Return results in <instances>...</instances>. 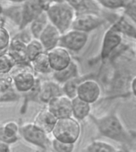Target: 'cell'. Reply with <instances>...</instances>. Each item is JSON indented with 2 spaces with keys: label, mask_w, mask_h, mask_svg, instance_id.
<instances>
[{
  "label": "cell",
  "mask_w": 136,
  "mask_h": 152,
  "mask_svg": "<svg viewBox=\"0 0 136 152\" xmlns=\"http://www.w3.org/2000/svg\"><path fill=\"white\" fill-rule=\"evenodd\" d=\"M125 7H126V14L136 24V2L135 1L127 2V4Z\"/></svg>",
  "instance_id": "36"
},
{
  "label": "cell",
  "mask_w": 136,
  "mask_h": 152,
  "mask_svg": "<svg viewBox=\"0 0 136 152\" xmlns=\"http://www.w3.org/2000/svg\"><path fill=\"white\" fill-rule=\"evenodd\" d=\"M81 80L78 78V76L76 78H73L70 80L67 81L66 83L62 84V92L63 94L66 95L71 99L76 97V92H77V87Z\"/></svg>",
  "instance_id": "26"
},
{
  "label": "cell",
  "mask_w": 136,
  "mask_h": 152,
  "mask_svg": "<svg viewBox=\"0 0 136 152\" xmlns=\"http://www.w3.org/2000/svg\"><path fill=\"white\" fill-rule=\"evenodd\" d=\"M1 126L2 132L8 138L11 144L16 142L18 140L20 135V126L15 121H8L3 123Z\"/></svg>",
  "instance_id": "21"
},
{
  "label": "cell",
  "mask_w": 136,
  "mask_h": 152,
  "mask_svg": "<svg viewBox=\"0 0 136 152\" xmlns=\"http://www.w3.org/2000/svg\"><path fill=\"white\" fill-rule=\"evenodd\" d=\"M41 152H54V151H50V150H42V151Z\"/></svg>",
  "instance_id": "41"
},
{
  "label": "cell",
  "mask_w": 136,
  "mask_h": 152,
  "mask_svg": "<svg viewBox=\"0 0 136 152\" xmlns=\"http://www.w3.org/2000/svg\"><path fill=\"white\" fill-rule=\"evenodd\" d=\"M61 33L51 23H49L41 33L38 40L41 43L45 52L54 48L60 44Z\"/></svg>",
  "instance_id": "13"
},
{
  "label": "cell",
  "mask_w": 136,
  "mask_h": 152,
  "mask_svg": "<svg viewBox=\"0 0 136 152\" xmlns=\"http://www.w3.org/2000/svg\"><path fill=\"white\" fill-rule=\"evenodd\" d=\"M58 119L46 108L43 109L36 114L33 123L45 133H52L55 124Z\"/></svg>",
  "instance_id": "15"
},
{
  "label": "cell",
  "mask_w": 136,
  "mask_h": 152,
  "mask_svg": "<svg viewBox=\"0 0 136 152\" xmlns=\"http://www.w3.org/2000/svg\"><path fill=\"white\" fill-rule=\"evenodd\" d=\"M46 14L50 23L63 34L71 28L76 12L68 1H57L50 2Z\"/></svg>",
  "instance_id": "1"
},
{
  "label": "cell",
  "mask_w": 136,
  "mask_h": 152,
  "mask_svg": "<svg viewBox=\"0 0 136 152\" xmlns=\"http://www.w3.org/2000/svg\"><path fill=\"white\" fill-rule=\"evenodd\" d=\"M14 37H16L17 39H18L19 40L22 41L23 43H25L26 45L30 42L31 40L33 39V36L31 34L30 31L28 27L24 28V29H21V30H19L18 33H16Z\"/></svg>",
  "instance_id": "35"
},
{
  "label": "cell",
  "mask_w": 136,
  "mask_h": 152,
  "mask_svg": "<svg viewBox=\"0 0 136 152\" xmlns=\"http://www.w3.org/2000/svg\"><path fill=\"white\" fill-rule=\"evenodd\" d=\"M30 64L33 72L35 74L47 75L52 72L46 52H43L36 57L33 61L30 62Z\"/></svg>",
  "instance_id": "18"
},
{
  "label": "cell",
  "mask_w": 136,
  "mask_h": 152,
  "mask_svg": "<svg viewBox=\"0 0 136 152\" xmlns=\"http://www.w3.org/2000/svg\"><path fill=\"white\" fill-rule=\"evenodd\" d=\"M113 26L122 34H126L129 37L136 38V27L131 25L126 19L122 18Z\"/></svg>",
  "instance_id": "25"
},
{
  "label": "cell",
  "mask_w": 136,
  "mask_h": 152,
  "mask_svg": "<svg viewBox=\"0 0 136 152\" xmlns=\"http://www.w3.org/2000/svg\"><path fill=\"white\" fill-rule=\"evenodd\" d=\"M63 94L62 88L56 81H41L39 102L48 104L54 97Z\"/></svg>",
  "instance_id": "14"
},
{
  "label": "cell",
  "mask_w": 136,
  "mask_h": 152,
  "mask_svg": "<svg viewBox=\"0 0 136 152\" xmlns=\"http://www.w3.org/2000/svg\"><path fill=\"white\" fill-rule=\"evenodd\" d=\"M100 86L96 81L86 79L84 81H81L79 84L76 97L89 104H92L97 101L100 97Z\"/></svg>",
  "instance_id": "10"
},
{
  "label": "cell",
  "mask_w": 136,
  "mask_h": 152,
  "mask_svg": "<svg viewBox=\"0 0 136 152\" xmlns=\"http://www.w3.org/2000/svg\"><path fill=\"white\" fill-rule=\"evenodd\" d=\"M21 97V94H19L14 86L1 91L0 102H18Z\"/></svg>",
  "instance_id": "29"
},
{
  "label": "cell",
  "mask_w": 136,
  "mask_h": 152,
  "mask_svg": "<svg viewBox=\"0 0 136 152\" xmlns=\"http://www.w3.org/2000/svg\"><path fill=\"white\" fill-rule=\"evenodd\" d=\"M46 52L52 72L61 71L69 66L72 61L69 51L60 45Z\"/></svg>",
  "instance_id": "9"
},
{
  "label": "cell",
  "mask_w": 136,
  "mask_h": 152,
  "mask_svg": "<svg viewBox=\"0 0 136 152\" xmlns=\"http://www.w3.org/2000/svg\"><path fill=\"white\" fill-rule=\"evenodd\" d=\"M15 65L16 62L8 52L0 56V73L10 74Z\"/></svg>",
  "instance_id": "27"
},
{
  "label": "cell",
  "mask_w": 136,
  "mask_h": 152,
  "mask_svg": "<svg viewBox=\"0 0 136 152\" xmlns=\"http://www.w3.org/2000/svg\"><path fill=\"white\" fill-rule=\"evenodd\" d=\"M11 41L9 30L5 26H0V51H7Z\"/></svg>",
  "instance_id": "31"
},
{
  "label": "cell",
  "mask_w": 136,
  "mask_h": 152,
  "mask_svg": "<svg viewBox=\"0 0 136 152\" xmlns=\"http://www.w3.org/2000/svg\"><path fill=\"white\" fill-rule=\"evenodd\" d=\"M99 128L101 132L107 137L115 140H119L123 137V127L115 116H109L100 120Z\"/></svg>",
  "instance_id": "11"
},
{
  "label": "cell",
  "mask_w": 136,
  "mask_h": 152,
  "mask_svg": "<svg viewBox=\"0 0 136 152\" xmlns=\"http://www.w3.org/2000/svg\"><path fill=\"white\" fill-rule=\"evenodd\" d=\"M21 2H12V4L7 6L6 7H2V16L5 18L10 19L18 27H20L21 23Z\"/></svg>",
  "instance_id": "17"
},
{
  "label": "cell",
  "mask_w": 136,
  "mask_h": 152,
  "mask_svg": "<svg viewBox=\"0 0 136 152\" xmlns=\"http://www.w3.org/2000/svg\"><path fill=\"white\" fill-rule=\"evenodd\" d=\"M98 3L108 9H119L126 7L127 2L123 0H100Z\"/></svg>",
  "instance_id": "33"
},
{
  "label": "cell",
  "mask_w": 136,
  "mask_h": 152,
  "mask_svg": "<svg viewBox=\"0 0 136 152\" xmlns=\"http://www.w3.org/2000/svg\"><path fill=\"white\" fill-rule=\"evenodd\" d=\"M49 23H50V21L48 19L46 12L42 13L35 20H33L28 27L34 39H38L41 33H42V31L45 29V28Z\"/></svg>",
  "instance_id": "22"
},
{
  "label": "cell",
  "mask_w": 136,
  "mask_h": 152,
  "mask_svg": "<svg viewBox=\"0 0 136 152\" xmlns=\"http://www.w3.org/2000/svg\"><path fill=\"white\" fill-rule=\"evenodd\" d=\"M123 40V34L112 26L105 33L101 48V57L106 59L116 48Z\"/></svg>",
  "instance_id": "12"
},
{
  "label": "cell",
  "mask_w": 136,
  "mask_h": 152,
  "mask_svg": "<svg viewBox=\"0 0 136 152\" xmlns=\"http://www.w3.org/2000/svg\"><path fill=\"white\" fill-rule=\"evenodd\" d=\"M47 109L57 119L71 117L72 116V99L64 94L52 98L47 104Z\"/></svg>",
  "instance_id": "8"
},
{
  "label": "cell",
  "mask_w": 136,
  "mask_h": 152,
  "mask_svg": "<svg viewBox=\"0 0 136 152\" xmlns=\"http://www.w3.org/2000/svg\"><path fill=\"white\" fill-rule=\"evenodd\" d=\"M131 89H132V92L134 95L136 97V76L133 78L132 83H131Z\"/></svg>",
  "instance_id": "38"
},
{
  "label": "cell",
  "mask_w": 136,
  "mask_h": 152,
  "mask_svg": "<svg viewBox=\"0 0 136 152\" xmlns=\"http://www.w3.org/2000/svg\"><path fill=\"white\" fill-rule=\"evenodd\" d=\"M50 2L48 1H38L29 0L21 2V23L18 30H21L29 27L31 22L35 20L38 16L44 12L47 11Z\"/></svg>",
  "instance_id": "5"
},
{
  "label": "cell",
  "mask_w": 136,
  "mask_h": 152,
  "mask_svg": "<svg viewBox=\"0 0 136 152\" xmlns=\"http://www.w3.org/2000/svg\"><path fill=\"white\" fill-rule=\"evenodd\" d=\"M103 22V20L98 14L94 12H88L76 14L72 24L71 28L82 32H88L97 28Z\"/></svg>",
  "instance_id": "7"
},
{
  "label": "cell",
  "mask_w": 136,
  "mask_h": 152,
  "mask_svg": "<svg viewBox=\"0 0 136 152\" xmlns=\"http://www.w3.org/2000/svg\"><path fill=\"white\" fill-rule=\"evenodd\" d=\"M7 52L14 58L17 64L30 63L26 56V45L14 37L11 38Z\"/></svg>",
  "instance_id": "16"
},
{
  "label": "cell",
  "mask_w": 136,
  "mask_h": 152,
  "mask_svg": "<svg viewBox=\"0 0 136 152\" xmlns=\"http://www.w3.org/2000/svg\"><path fill=\"white\" fill-rule=\"evenodd\" d=\"M2 14V6L0 4V15Z\"/></svg>",
  "instance_id": "40"
},
{
  "label": "cell",
  "mask_w": 136,
  "mask_h": 152,
  "mask_svg": "<svg viewBox=\"0 0 136 152\" xmlns=\"http://www.w3.org/2000/svg\"><path fill=\"white\" fill-rule=\"evenodd\" d=\"M85 152H115V150L107 142L94 141L86 147Z\"/></svg>",
  "instance_id": "28"
},
{
  "label": "cell",
  "mask_w": 136,
  "mask_h": 152,
  "mask_svg": "<svg viewBox=\"0 0 136 152\" xmlns=\"http://www.w3.org/2000/svg\"><path fill=\"white\" fill-rule=\"evenodd\" d=\"M14 86L13 78L10 74L0 73V90L1 91Z\"/></svg>",
  "instance_id": "34"
},
{
  "label": "cell",
  "mask_w": 136,
  "mask_h": 152,
  "mask_svg": "<svg viewBox=\"0 0 136 152\" xmlns=\"http://www.w3.org/2000/svg\"><path fill=\"white\" fill-rule=\"evenodd\" d=\"M20 135L26 142L39 147L42 150H47L51 146V140L48 134L38 128L35 124L26 123L20 126Z\"/></svg>",
  "instance_id": "4"
},
{
  "label": "cell",
  "mask_w": 136,
  "mask_h": 152,
  "mask_svg": "<svg viewBox=\"0 0 136 152\" xmlns=\"http://www.w3.org/2000/svg\"><path fill=\"white\" fill-rule=\"evenodd\" d=\"M45 52L41 43L38 39L33 38L30 42L26 45V56L30 62H32L36 57Z\"/></svg>",
  "instance_id": "24"
},
{
  "label": "cell",
  "mask_w": 136,
  "mask_h": 152,
  "mask_svg": "<svg viewBox=\"0 0 136 152\" xmlns=\"http://www.w3.org/2000/svg\"><path fill=\"white\" fill-rule=\"evenodd\" d=\"M88 37V33L85 32L72 28L62 34L59 45L68 51L78 52L86 45Z\"/></svg>",
  "instance_id": "6"
},
{
  "label": "cell",
  "mask_w": 136,
  "mask_h": 152,
  "mask_svg": "<svg viewBox=\"0 0 136 152\" xmlns=\"http://www.w3.org/2000/svg\"><path fill=\"white\" fill-rule=\"evenodd\" d=\"M4 21L5 18L2 16V14L0 15V26H4Z\"/></svg>",
  "instance_id": "39"
},
{
  "label": "cell",
  "mask_w": 136,
  "mask_h": 152,
  "mask_svg": "<svg viewBox=\"0 0 136 152\" xmlns=\"http://www.w3.org/2000/svg\"><path fill=\"white\" fill-rule=\"evenodd\" d=\"M51 146L54 152H72L75 147V145L72 143L61 142L56 139L51 140Z\"/></svg>",
  "instance_id": "30"
},
{
  "label": "cell",
  "mask_w": 136,
  "mask_h": 152,
  "mask_svg": "<svg viewBox=\"0 0 136 152\" xmlns=\"http://www.w3.org/2000/svg\"><path fill=\"white\" fill-rule=\"evenodd\" d=\"M13 78V84L19 94L29 92L35 86L38 77L33 72L30 63L15 65L10 72Z\"/></svg>",
  "instance_id": "2"
},
{
  "label": "cell",
  "mask_w": 136,
  "mask_h": 152,
  "mask_svg": "<svg viewBox=\"0 0 136 152\" xmlns=\"http://www.w3.org/2000/svg\"><path fill=\"white\" fill-rule=\"evenodd\" d=\"M0 152H10V145L0 141Z\"/></svg>",
  "instance_id": "37"
},
{
  "label": "cell",
  "mask_w": 136,
  "mask_h": 152,
  "mask_svg": "<svg viewBox=\"0 0 136 152\" xmlns=\"http://www.w3.org/2000/svg\"><path fill=\"white\" fill-rule=\"evenodd\" d=\"M77 74H78L77 66L73 61H72L69 66L61 71L52 72V76H53L54 81H56L57 83L63 84L66 83L67 81L77 77Z\"/></svg>",
  "instance_id": "19"
},
{
  "label": "cell",
  "mask_w": 136,
  "mask_h": 152,
  "mask_svg": "<svg viewBox=\"0 0 136 152\" xmlns=\"http://www.w3.org/2000/svg\"><path fill=\"white\" fill-rule=\"evenodd\" d=\"M69 3L73 8L76 14L94 12L96 13L98 10L95 2L92 1H69Z\"/></svg>",
  "instance_id": "23"
},
{
  "label": "cell",
  "mask_w": 136,
  "mask_h": 152,
  "mask_svg": "<svg viewBox=\"0 0 136 152\" xmlns=\"http://www.w3.org/2000/svg\"><path fill=\"white\" fill-rule=\"evenodd\" d=\"M81 125L73 117L58 119L52 132L53 139L75 144L81 135Z\"/></svg>",
  "instance_id": "3"
},
{
  "label": "cell",
  "mask_w": 136,
  "mask_h": 152,
  "mask_svg": "<svg viewBox=\"0 0 136 152\" xmlns=\"http://www.w3.org/2000/svg\"><path fill=\"white\" fill-rule=\"evenodd\" d=\"M41 81V80L38 78L35 86L29 92L24 94L26 102H30V101L33 102H39V92H40Z\"/></svg>",
  "instance_id": "32"
},
{
  "label": "cell",
  "mask_w": 136,
  "mask_h": 152,
  "mask_svg": "<svg viewBox=\"0 0 136 152\" xmlns=\"http://www.w3.org/2000/svg\"><path fill=\"white\" fill-rule=\"evenodd\" d=\"M72 116L77 121L83 120L88 116L90 112V104L84 102L78 97L72 99Z\"/></svg>",
  "instance_id": "20"
},
{
  "label": "cell",
  "mask_w": 136,
  "mask_h": 152,
  "mask_svg": "<svg viewBox=\"0 0 136 152\" xmlns=\"http://www.w3.org/2000/svg\"><path fill=\"white\" fill-rule=\"evenodd\" d=\"M0 97H1V90H0Z\"/></svg>",
  "instance_id": "43"
},
{
  "label": "cell",
  "mask_w": 136,
  "mask_h": 152,
  "mask_svg": "<svg viewBox=\"0 0 136 152\" xmlns=\"http://www.w3.org/2000/svg\"><path fill=\"white\" fill-rule=\"evenodd\" d=\"M7 51H0V56H1V55H2V54H4L5 52H7Z\"/></svg>",
  "instance_id": "42"
}]
</instances>
